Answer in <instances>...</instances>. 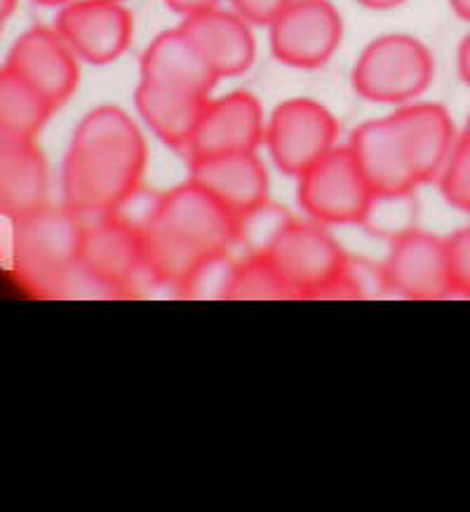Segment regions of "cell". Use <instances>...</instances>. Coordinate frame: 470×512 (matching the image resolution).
I'll return each mask as SVG.
<instances>
[{"label":"cell","instance_id":"1","mask_svg":"<svg viewBox=\"0 0 470 512\" xmlns=\"http://www.w3.org/2000/svg\"><path fill=\"white\" fill-rule=\"evenodd\" d=\"M149 146L130 113L97 106L80 120L62 165L64 207L83 221L120 214L139 193Z\"/></svg>","mask_w":470,"mask_h":512},{"label":"cell","instance_id":"2","mask_svg":"<svg viewBox=\"0 0 470 512\" xmlns=\"http://www.w3.org/2000/svg\"><path fill=\"white\" fill-rule=\"evenodd\" d=\"M435 73L433 55L421 40L388 33L360 52L353 69V87L374 104H409L428 90Z\"/></svg>","mask_w":470,"mask_h":512},{"label":"cell","instance_id":"3","mask_svg":"<svg viewBox=\"0 0 470 512\" xmlns=\"http://www.w3.org/2000/svg\"><path fill=\"white\" fill-rule=\"evenodd\" d=\"M299 205L322 226L367 224L376 195L362 177L351 146H334L299 177Z\"/></svg>","mask_w":470,"mask_h":512},{"label":"cell","instance_id":"4","mask_svg":"<svg viewBox=\"0 0 470 512\" xmlns=\"http://www.w3.org/2000/svg\"><path fill=\"white\" fill-rule=\"evenodd\" d=\"M294 299H322L351 261L344 247L332 238L327 226L287 221L278 238L266 249Z\"/></svg>","mask_w":470,"mask_h":512},{"label":"cell","instance_id":"5","mask_svg":"<svg viewBox=\"0 0 470 512\" xmlns=\"http://www.w3.org/2000/svg\"><path fill=\"white\" fill-rule=\"evenodd\" d=\"M339 139V123L327 106L308 97H294L275 106L266 123V146L273 165L287 177H301Z\"/></svg>","mask_w":470,"mask_h":512},{"label":"cell","instance_id":"6","mask_svg":"<svg viewBox=\"0 0 470 512\" xmlns=\"http://www.w3.org/2000/svg\"><path fill=\"white\" fill-rule=\"evenodd\" d=\"M344 36L339 10L329 0H290L268 24L271 55L292 69H320Z\"/></svg>","mask_w":470,"mask_h":512},{"label":"cell","instance_id":"7","mask_svg":"<svg viewBox=\"0 0 470 512\" xmlns=\"http://www.w3.org/2000/svg\"><path fill=\"white\" fill-rule=\"evenodd\" d=\"M83 228L85 221L69 207L50 210L43 205L26 217H19L15 233L19 266L33 278L64 285L78 268Z\"/></svg>","mask_w":470,"mask_h":512},{"label":"cell","instance_id":"8","mask_svg":"<svg viewBox=\"0 0 470 512\" xmlns=\"http://www.w3.org/2000/svg\"><path fill=\"white\" fill-rule=\"evenodd\" d=\"M146 221L174 233L207 256L231 254L238 242V219L191 179L160 195Z\"/></svg>","mask_w":470,"mask_h":512},{"label":"cell","instance_id":"9","mask_svg":"<svg viewBox=\"0 0 470 512\" xmlns=\"http://www.w3.org/2000/svg\"><path fill=\"white\" fill-rule=\"evenodd\" d=\"M381 282L388 292L409 301H440L454 294L447 240L416 228L398 233L381 266Z\"/></svg>","mask_w":470,"mask_h":512},{"label":"cell","instance_id":"10","mask_svg":"<svg viewBox=\"0 0 470 512\" xmlns=\"http://www.w3.org/2000/svg\"><path fill=\"white\" fill-rule=\"evenodd\" d=\"M78 268L102 289H125L144 273V228L109 214L85 221Z\"/></svg>","mask_w":470,"mask_h":512},{"label":"cell","instance_id":"11","mask_svg":"<svg viewBox=\"0 0 470 512\" xmlns=\"http://www.w3.org/2000/svg\"><path fill=\"white\" fill-rule=\"evenodd\" d=\"M55 29L87 64L116 62L132 43V15L118 0H71L59 10Z\"/></svg>","mask_w":470,"mask_h":512},{"label":"cell","instance_id":"12","mask_svg":"<svg viewBox=\"0 0 470 512\" xmlns=\"http://www.w3.org/2000/svg\"><path fill=\"white\" fill-rule=\"evenodd\" d=\"M266 137L261 101L252 92L235 90L207 101L186 151L191 158L257 151Z\"/></svg>","mask_w":470,"mask_h":512},{"label":"cell","instance_id":"13","mask_svg":"<svg viewBox=\"0 0 470 512\" xmlns=\"http://www.w3.org/2000/svg\"><path fill=\"white\" fill-rule=\"evenodd\" d=\"M52 106H62L78 87V57L57 29L33 26L12 45L8 64Z\"/></svg>","mask_w":470,"mask_h":512},{"label":"cell","instance_id":"14","mask_svg":"<svg viewBox=\"0 0 470 512\" xmlns=\"http://www.w3.org/2000/svg\"><path fill=\"white\" fill-rule=\"evenodd\" d=\"M348 146L358 160L362 177L379 200L409 198L419 186L391 116L355 127Z\"/></svg>","mask_w":470,"mask_h":512},{"label":"cell","instance_id":"15","mask_svg":"<svg viewBox=\"0 0 470 512\" xmlns=\"http://www.w3.org/2000/svg\"><path fill=\"white\" fill-rule=\"evenodd\" d=\"M188 179L214 195L238 221L268 202V170L257 151L191 158Z\"/></svg>","mask_w":470,"mask_h":512},{"label":"cell","instance_id":"16","mask_svg":"<svg viewBox=\"0 0 470 512\" xmlns=\"http://www.w3.org/2000/svg\"><path fill=\"white\" fill-rule=\"evenodd\" d=\"M391 120L419 186L438 179L459 139L449 111L435 101H409L391 113Z\"/></svg>","mask_w":470,"mask_h":512},{"label":"cell","instance_id":"17","mask_svg":"<svg viewBox=\"0 0 470 512\" xmlns=\"http://www.w3.org/2000/svg\"><path fill=\"white\" fill-rule=\"evenodd\" d=\"M181 29L203 52L207 64L221 78L243 76L257 59V40L252 24L238 12L212 8L184 17Z\"/></svg>","mask_w":470,"mask_h":512},{"label":"cell","instance_id":"18","mask_svg":"<svg viewBox=\"0 0 470 512\" xmlns=\"http://www.w3.org/2000/svg\"><path fill=\"white\" fill-rule=\"evenodd\" d=\"M139 71L141 80L198 94H210L219 83V76L181 26L151 40L141 57Z\"/></svg>","mask_w":470,"mask_h":512},{"label":"cell","instance_id":"19","mask_svg":"<svg viewBox=\"0 0 470 512\" xmlns=\"http://www.w3.org/2000/svg\"><path fill=\"white\" fill-rule=\"evenodd\" d=\"M210 94L179 90V87L139 80L134 90L137 113L149 130L172 148H186L196 132Z\"/></svg>","mask_w":470,"mask_h":512},{"label":"cell","instance_id":"20","mask_svg":"<svg viewBox=\"0 0 470 512\" xmlns=\"http://www.w3.org/2000/svg\"><path fill=\"white\" fill-rule=\"evenodd\" d=\"M47 195V165L33 139L0 134V212L26 217L43 207Z\"/></svg>","mask_w":470,"mask_h":512},{"label":"cell","instance_id":"21","mask_svg":"<svg viewBox=\"0 0 470 512\" xmlns=\"http://www.w3.org/2000/svg\"><path fill=\"white\" fill-rule=\"evenodd\" d=\"M141 228H144V273L151 275L158 285L188 292L207 261L217 259V256L203 254L153 221H144Z\"/></svg>","mask_w":470,"mask_h":512},{"label":"cell","instance_id":"22","mask_svg":"<svg viewBox=\"0 0 470 512\" xmlns=\"http://www.w3.org/2000/svg\"><path fill=\"white\" fill-rule=\"evenodd\" d=\"M55 106L19 78L10 66L0 69V134L12 139H33L50 120Z\"/></svg>","mask_w":470,"mask_h":512},{"label":"cell","instance_id":"23","mask_svg":"<svg viewBox=\"0 0 470 512\" xmlns=\"http://www.w3.org/2000/svg\"><path fill=\"white\" fill-rule=\"evenodd\" d=\"M228 301H287L294 299L292 289L282 280L266 252H250L235 261L226 287Z\"/></svg>","mask_w":470,"mask_h":512},{"label":"cell","instance_id":"24","mask_svg":"<svg viewBox=\"0 0 470 512\" xmlns=\"http://www.w3.org/2000/svg\"><path fill=\"white\" fill-rule=\"evenodd\" d=\"M440 193L459 212L470 214V137L461 132L440 172Z\"/></svg>","mask_w":470,"mask_h":512},{"label":"cell","instance_id":"25","mask_svg":"<svg viewBox=\"0 0 470 512\" xmlns=\"http://www.w3.org/2000/svg\"><path fill=\"white\" fill-rule=\"evenodd\" d=\"M447 259L452 292L470 299V224L447 238Z\"/></svg>","mask_w":470,"mask_h":512},{"label":"cell","instance_id":"26","mask_svg":"<svg viewBox=\"0 0 470 512\" xmlns=\"http://www.w3.org/2000/svg\"><path fill=\"white\" fill-rule=\"evenodd\" d=\"M233 10L250 24L268 26L290 0H231Z\"/></svg>","mask_w":470,"mask_h":512},{"label":"cell","instance_id":"27","mask_svg":"<svg viewBox=\"0 0 470 512\" xmlns=\"http://www.w3.org/2000/svg\"><path fill=\"white\" fill-rule=\"evenodd\" d=\"M221 0H165V5L172 12H177L181 17H191L198 15V12L219 8Z\"/></svg>","mask_w":470,"mask_h":512},{"label":"cell","instance_id":"28","mask_svg":"<svg viewBox=\"0 0 470 512\" xmlns=\"http://www.w3.org/2000/svg\"><path fill=\"white\" fill-rule=\"evenodd\" d=\"M456 69H459V78L470 87V33L461 40L459 52H456Z\"/></svg>","mask_w":470,"mask_h":512},{"label":"cell","instance_id":"29","mask_svg":"<svg viewBox=\"0 0 470 512\" xmlns=\"http://www.w3.org/2000/svg\"><path fill=\"white\" fill-rule=\"evenodd\" d=\"M355 3H360L367 10H393L405 3V0H355Z\"/></svg>","mask_w":470,"mask_h":512},{"label":"cell","instance_id":"30","mask_svg":"<svg viewBox=\"0 0 470 512\" xmlns=\"http://www.w3.org/2000/svg\"><path fill=\"white\" fill-rule=\"evenodd\" d=\"M454 15L463 19V22H470V0H449Z\"/></svg>","mask_w":470,"mask_h":512},{"label":"cell","instance_id":"31","mask_svg":"<svg viewBox=\"0 0 470 512\" xmlns=\"http://www.w3.org/2000/svg\"><path fill=\"white\" fill-rule=\"evenodd\" d=\"M17 8V0H0V29H3L5 19H8Z\"/></svg>","mask_w":470,"mask_h":512},{"label":"cell","instance_id":"32","mask_svg":"<svg viewBox=\"0 0 470 512\" xmlns=\"http://www.w3.org/2000/svg\"><path fill=\"white\" fill-rule=\"evenodd\" d=\"M36 3H40V5H66V3H71V0H36Z\"/></svg>","mask_w":470,"mask_h":512},{"label":"cell","instance_id":"33","mask_svg":"<svg viewBox=\"0 0 470 512\" xmlns=\"http://www.w3.org/2000/svg\"><path fill=\"white\" fill-rule=\"evenodd\" d=\"M463 134H468V137H470V116L466 120V127H463Z\"/></svg>","mask_w":470,"mask_h":512},{"label":"cell","instance_id":"34","mask_svg":"<svg viewBox=\"0 0 470 512\" xmlns=\"http://www.w3.org/2000/svg\"><path fill=\"white\" fill-rule=\"evenodd\" d=\"M118 3H125V0H118Z\"/></svg>","mask_w":470,"mask_h":512}]
</instances>
